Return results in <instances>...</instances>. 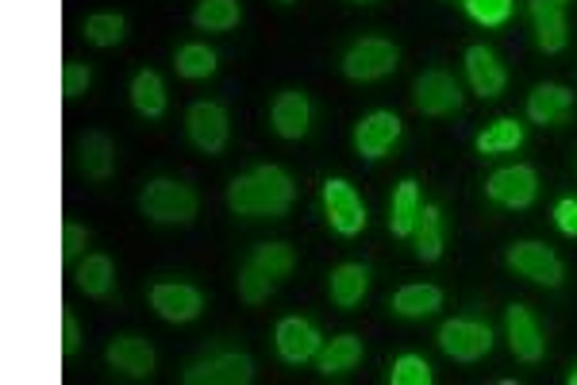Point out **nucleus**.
<instances>
[{
  "mask_svg": "<svg viewBox=\"0 0 577 385\" xmlns=\"http://www.w3.org/2000/svg\"><path fill=\"white\" fill-rule=\"evenodd\" d=\"M151 309L163 320H170V324H189V320L201 316L204 297H201V289L185 286V281H158V286L151 289Z\"/></svg>",
  "mask_w": 577,
  "mask_h": 385,
  "instance_id": "9b49d317",
  "label": "nucleus"
},
{
  "mask_svg": "<svg viewBox=\"0 0 577 385\" xmlns=\"http://www.w3.org/2000/svg\"><path fill=\"white\" fill-rule=\"evenodd\" d=\"M293 197L297 185L281 166H259L228 185V208L236 216H285Z\"/></svg>",
  "mask_w": 577,
  "mask_h": 385,
  "instance_id": "f257e3e1",
  "label": "nucleus"
},
{
  "mask_svg": "<svg viewBox=\"0 0 577 385\" xmlns=\"http://www.w3.org/2000/svg\"><path fill=\"white\" fill-rule=\"evenodd\" d=\"M416 254L423 263H440L443 254V216L440 205H423L420 208V220H416Z\"/></svg>",
  "mask_w": 577,
  "mask_h": 385,
  "instance_id": "a878e982",
  "label": "nucleus"
},
{
  "mask_svg": "<svg viewBox=\"0 0 577 385\" xmlns=\"http://www.w3.org/2000/svg\"><path fill=\"white\" fill-rule=\"evenodd\" d=\"M569 112H574V93H569L566 85L543 82L531 89V97H528V120L531 123L558 128V123L569 120Z\"/></svg>",
  "mask_w": 577,
  "mask_h": 385,
  "instance_id": "f3484780",
  "label": "nucleus"
},
{
  "mask_svg": "<svg viewBox=\"0 0 577 385\" xmlns=\"http://www.w3.org/2000/svg\"><path fill=\"white\" fill-rule=\"evenodd\" d=\"M251 263L259 266L266 278L281 281V278H289V274H293L297 254H293V246H289V243H262V246H254Z\"/></svg>",
  "mask_w": 577,
  "mask_h": 385,
  "instance_id": "c756f323",
  "label": "nucleus"
},
{
  "mask_svg": "<svg viewBox=\"0 0 577 385\" xmlns=\"http://www.w3.org/2000/svg\"><path fill=\"white\" fill-rule=\"evenodd\" d=\"M466 77H470L473 93L485 100L501 97L504 85H508V74H504L501 58L493 55L489 47H470L466 50Z\"/></svg>",
  "mask_w": 577,
  "mask_h": 385,
  "instance_id": "a211bd4d",
  "label": "nucleus"
},
{
  "mask_svg": "<svg viewBox=\"0 0 577 385\" xmlns=\"http://www.w3.org/2000/svg\"><path fill=\"white\" fill-rule=\"evenodd\" d=\"M85 243H89V231H85L77 220H65L62 224V258L65 263H77L82 251H85Z\"/></svg>",
  "mask_w": 577,
  "mask_h": 385,
  "instance_id": "e433bc0d",
  "label": "nucleus"
},
{
  "mask_svg": "<svg viewBox=\"0 0 577 385\" xmlns=\"http://www.w3.org/2000/svg\"><path fill=\"white\" fill-rule=\"evenodd\" d=\"M412 105L423 116H450L462 108V89L447 70H423L412 85Z\"/></svg>",
  "mask_w": 577,
  "mask_h": 385,
  "instance_id": "0eeeda50",
  "label": "nucleus"
},
{
  "mask_svg": "<svg viewBox=\"0 0 577 385\" xmlns=\"http://www.w3.org/2000/svg\"><path fill=\"white\" fill-rule=\"evenodd\" d=\"M332 301L339 304V309H354L362 297H366L370 289V270L362 263H342L332 270Z\"/></svg>",
  "mask_w": 577,
  "mask_h": 385,
  "instance_id": "412c9836",
  "label": "nucleus"
},
{
  "mask_svg": "<svg viewBox=\"0 0 577 385\" xmlns=\"http://www.w3.org/2000/svg\"><path fill=\"white\" fill-rule=\"evenodd\" d=\"M77 351H82V328H77L74 309H65L62 312V354L65 359H74Z\"/></svg>",
  "mask_w": 577,
  "mask_h": 385,
  "instance_id": "4c0bfd02",
  "label": "nucleus"
},
{
  "mask_svg": "<svg viewBox=\"0 0 577 385\" xmlns=\"http://www.w3.org/2000/svg\"><path fill=\"white\" fill-rule=\"evenodd\" d=\"M277 4H293V0H277Z\"/></svg>",
  "mask_w": 577,
  "mask_h": 385,
  "instance_id": "79ce46f5",
  "label": "nucleus"
},
{
  "mask_svg": "<svg viewBox=\"0 0 577 385\" xmlns=\"http://www.w3.org/2000/svg\"><path fill=\"white\" fill-rule=\"evenodd\" d=\"M566 382H569V385H577V370H569V377H566Z\"/></svg>",
  "mask_w": 577,
  "mask_h": 385,
  "instance_id": "ea45409f",
  "label": "nucleus"
},
{
  "mask_svg": "<svg viewBox=\"0 0 577 385\" xmlns=\"http://www.w3.org/2000/svg\"><path fill=\"white\" fill-rule=\"evenodd\" d=\"M397 140H400V120L393 112H370L366 120L354 128L358 155L370 158V163H374V158H382Z\"/></svg>",
  "mask_w": 577,
  "mask_h": 385,
  "instance_id": "dca6fc26",
  "label": "nucleus"
},
{
  "mask_svg": "<svg viewBox=\"0 0 577 385\" xmlns=\"http://www.w3.org/2000/svg\"><path fill=\"white\" fill-rule=\"evenodd\" d=\"M274 344H277V354H281L285 362L301 366V362L316 359L324 339H320L316 324H309V320H301V316H285L274 332Z\"/></svg>",
  "mask_w": 577,
  "mask_h": 385,
  "instance_id": "f8f14e48",
  "label": "nucleus"
},
{
  "mask_svg": "<svg viewBox=\"0 0 577 385\" xmlns=\"http://www.w3.org/2000/svg\"><path fill=\"white\" fill-rule=\"evenodd\" d=\"M77 158H82V170L85 178L93 181H108L116 170V147L112 140H108L105 132H89L82 140V147H77Z\"/></svg>",
  "mask_w": 577,
  "mask_h": 385,
  "instance_id": "4be33fe9",
  "label": "nucleus"
},
{
  "mask_svg": "<svg viewBox=\"0 0 577 385\" xmlns=\"http://www.w3.org/2000/svg\"><path fill=\"white\" fill-rule=\"evenodd\" d=\"M74 278L85 293L97 297V301H105V297H112V289H116V266H112L108 254H85V263L77 266Z\"/></svg>",
  "mask_w": 577,
  "mask_h": 385,
  "instance_id": "393cba45",
  "label": "nucleus"
},
{
  "mask_svg": "<svg viewBox=\"0 0 577 385\" xmlns=\"http://www.w3.org/2000/svg\"><path fill=\"white\" fill-rule=\"evenodd\" d=\"M173 67H178V74L189 77V82H201V77L216 74L220 58H216V50L212 47H204V43H185V47L173 55Z\"/></svg>",
  "mask_w": 577,
  "mask_h": 385,
  "instance_id": "cd10ccee",
  "label": "nucleus"
},
{
  "mask_svg": "<svg viewBox=\"0 0 577 385\" xmlns=\"http://www.w3.org/2000/svg\"><path fill=\"white\" fill-rule=\"evenodd\" d=\"M420 185H416L412 178L400 181L397 193H393L389 201V231L400 239H408L416 231V220H420Z\"/></svg>",
  "mask_w": 577,
  "mask_h": 385,
  "instance_id": "aec40b11",
  "label": "nucleus"
},
{
  "mask_svg": "<svg viewBox=\"0 0 577 385\" xmlns=\"http://www.w3.org/2000/svg\"><path fill=\"white\" fill-rule=\"evenodd\" d=\"M89 82H93V70L85 67V62H65V67H62V97L65 100L85 97Z\"/></svg>",
  "mask_w": 577,
  "mask_h": 385,
  "instance_id": "c9c22d12",
  "label": "nucleus"
},
{
  "mask_svg": "<svg viewBox=\"0 0 577 385\" xmlns=\"http://www.w3.org/2000/svg\"><path fill=\"white\" fill-rule=\"evenodd\" d=\"M440 304H443V289L440 286H423L420 281V286L397 289L393 301H389V309L405 320H420V316H431V312H440Z\"/></svg>",
  "mask_w": 577,
  "mask_h": 385,
  "instance_id": "5701e85b",
  "label": "nucleus"
},
{
  "mask_svg": "<svg viewBox=\"0 0 577 385\" xmlns=\"http://www.w3.org/2000/svg\"><path fill=\"white\" fill-rule=\"evenodd\" d=\"M397 62H400V50L389 39H374L370 35V39H358L342 55V74L350 82H382V77H389L397 70Z\"/></svg>",
  "mask_w": 577,
  "mask_h": 385,
  "instance_id": "7ed1b4c3",
  "label": "nucleus"
},
{
  "mask_svg": "<svg viewBox=\"0 0 577 385\" xmlns=\"http://www.w3.org/2000/svg\"><path fill=\"white\" fill-rule=\"evenodd\" d=\"M131 105H135L139 116H147V120H158L166 112V82L155 70H139L135 74V82H131Z\"/></svg>",
  "mask_w": 577,
  "mask_h": 385,
  "instance_id": "b1692460",
  "label": "nucleus"
},
{
  "mask_svg": "<svg viewBox=\"0 0 577 385\" xmlns=\"http://www.w3.org/2000/svg\"><path fill=\"white\" fill-rule=\"evenodd\" d=\"M466 12H470V20H478V24L501 27L504 20L513 16V0H466Z\"/></svg>",
  "mask_w": 577,
  "mask_h": 385,
  "instance_id": "f704fd0d",
  "label": "nucleus"
},
{
  "mask_svg": "<svg viewBox=\"0 0 577 385\" xmlns=\"http://www.w3.org/2000/svg\"><path fill=\"white\" fill-rule=\"evenodd\" d=\"M196 205H201V201H196L193 185L173 181V178L151 181V185L143 189V197H139V213L155 224H193Z\"/></svg>",
  "mask_w": 577,
  "mask_h": 385,
  "instance_id": "f03ea898",
  "label": "nucleus"
},
{
  "mask_svg": "<svg viewBox=\"0 0 577 385\" xmlns=\"http://www.w3.org/2000/svg\"><path fill=\"white\" fill-rule=\"evenodd\" d=\"M324 213H327V224L347 239L366 228V205L354 193V185H347L342 178L324 181Z\"/></svg>",
  "mask_w": 577,
  "mask_h": 385,
  "instance_id": "6e6552de",
  "label": "nucleus"
},
{
  "mask_svg": "<svg viewBox=\"0 0 577 385\" xmlns=\"http://www.w3.org/2000/svg\"><path fill=\"white\" fill-rule=\"evenodd\" d=\"M504 263L513 266L520 278L536 281V286H546V289H558L562 278H566V266H562V258L551 251L546 243H516L508 246V254H504Z\"/></svg>",
  "mask_w": 577,
  "mask_h": 385,
  "instance_id": "20e7f679",
  "label": "nucleus"
},
{
  "mask_svg": "<svg viewBox=\"0 0 577 385\" xmlns=\"http://www.w3.org/2000/svg\"><path fill=\"white\" fill-rule=\"evenodd\" d=\"M350 4H377V0H350Z\"/></svg>",
  "mask_w": 577,
  "mask_h": 385,
  "instance_id": "a19ab883",
  "label": "nucleus"
},
{
  "mask_svg": "<svg viewBox=\"0 0 577 385\" xmlns=\"http://www.w3.org/2000/svg\"><path fill=\"white\" fill-rule=\"evenodd\" d=\"M320 374H347V370H354L358 362H362V339L358 336H339L332 339L327 347H320Z\"/></svg>",
  "mask_w": 577,
  "mask_h": 385,
  "instance_id": "bb28decb",
  "label": "nucleus"
},
{
  "mask_svg": "<svg viewBox=\"0 0 577 385\" xmlns=\"http://www.w3.org/2000/svg\"><path fill=\"white\" fill-rule=\"evenodd\" d=\"M504 328H508V347L520 362H539L543 359V332H539L536 316H531L524 304H513V309L504 312Z\"/></svg>",
  "mask_w": 577,
  "mask_h": 385,
  "instance_id": "2eb2a0df",
  "label": "nucleus"
},
{
  "mask_svg": "<svg viewBox=\"0 0 577 385\" xmlns=\"http://www.w3.org/2000/svg\"><path fill=\"white\" fill-rule=\"evenodd\" d=\"M554 224H558L562 236H574L577 239V197H566L554 205Z\"/></svg>",
  "mask_w": 577,
  "mask_h": 385,
  "instance_id": "58836bf2",
  "label": "nucleus"
},
{
  "mask_svg": "<svg viewBox=\"0 0 577 385\" xmlns=\"http://www.w3.org/2000/svg\"><path fill=\"white\" fill-rule=\"evenodd\" d=\"M85 39L100 50L116 47V43L128 39V20L116 16V12H93V16L85 20Z\"/></svg>",
  "mask_w": 577,
  "mask_h": 385,
  "instance_id": "7c9ffc66",
  "label": "nucleus"
},
{
  "mask_svg": "<svg viewBox=\"0 0 577 385\" xmlns=\"http://www.w3.org/2000/svg\"><path fill=\"white\" fill-rule=\"evenodd\" d=\"M440 347L455 362H478L493 351V328L481 320H447L440 328Z\"/></svg>",
  "mask_w": 577,
  "mask_h": 385,
  "instance_id": "39448f33",
  "label": "nucleus"
},
{
  "mask_svg": "<svg viewBox=\"0 0 577 385\" xmlns=\"http://www.w3.org/2000/svg\"><path fill=\"white\" fill-rule=\"evenodd\" d=\"M531 24H536V43L546 55H558L569 43V27H566V0H531L528 4Z\"/></svg>",
  "mask_w": 577,
  "mask_h": 385,
  "instance_id": "4468645a",
  "label": "nucleus"
},
{
  "mask_svg": "<svg viewBox=\"0 0 577 385\" xmlns=\"http://www.w3.org/2000/svg\"><path fill=\"white\" fill-rule=\"evenodd\" d=\"M185 128H189L193 147L204 151V155H220V151L228 147L231 123H228L224 105H216V100H196L185 116Z\"/></svg>",
  "mask_w": 577,
  "mask_h": 385,
  "instance_id": "423d86ee",
  "label": "nucleus"
},
{
  "mask_svg": "<svg viewBox=\"0 0 577 385\" xmlns=\"http://www.w3.org/2000/svg\"><path fill=\"white\" fill-rule=\"evenodd\" d=\"M254 382V359L243 351L216 354L185 370V385H251Z\"/></svg>",
  "mask_w": 577,
  "mask_h": 385,
  "instance_id": "1a4fd4ad",
  "label": "nucleus"
},
{
  "mask_svg": "<svg viewBox=\"0 0 577 385\" xmlns=\"http://www.w3.org/2000/svg\"><path fill=\"white\" fill-rule=\"evenodd\" d=\"M239 297H243L247 304H262L269 297V289H274V278H266V274L259 270L254 263H247L243 270H239Z\"/></svg>",
  "mask_w": 577,
  "mask_h": 385,
  "instance_id": "72a5a7b5",
  "label": "nucleus"
},
{
  "mask_svg": "<svg viewBox=\"0 0 577 385\" xmlns=\"http://www.w3.org/2000/svg\"><path fill=\"white\" fill-rule=\"evenodd\" d=\"M393 385H431V366L420 359V354H400L389 370Z\"/></svg>",
  "mask_w": 577,
  "mask_h": 385,
  "instance_id": "473e14b6",
  "label": "nucleus"
},
{
  "mask_svg": "<svg viewBox=\"0 0 577 385\" xmlns=\"http://www.w3.org/2000/svg\"><path fill=\"white\" fill-rule=\"evenodd\" d=\"M105 354H108V366L120 370L123 377H135V382L151 377V374H155V366H158L155 347H151L143 336H120V339H112Z\"/></svg>",
  "mask_w": 577,
  "mask_h": 385,
  "instance_id": "ddd939ff",
  "label": "nucleus"
},
{
  "mask_svg": "<svg viewBox=\"0 0 577 385\" xmlns=\"http://www.w3.org/2000/svg\"><path fill=\"white\" fill-rule=\"evenodd\" d=\"M269 123H274V132L281 135V140H301V135L309 132V123H312L309 97L297 93V89L281 93V97L274 100V108H269Z\"/></svg>",
  "mask_w": 577,
  "mask_h": 385,
  "instance_id": "6ab92c4d",
  "label": "nucleus"
},
{
  "mask_svg": "<svg viewBox=\"0 0 577 385\" xmlns=\"http://www.w3.org/2000/svg\"><path fill=\"white\" fill-rule=\"evenodd\" d=\"M485 193L501 208H528L539 193V178L531 166H504V170H496L489 178Z\"/></svg>",
  "mask_w": 577,
  "mask_h": 385,
  "instance_id": "9d476101",
  "label": "nucleus"
},
{
  "mask_svg": "<svg viewBox=\"0 0 577 385\" xmlns=\"http://www.w3.org/2000/svg\"><path fill=\"white\" fill-rule=\"evenodd\" d=\"M524 143V128L516 120H496L493 128L478 135L481 155H504V151H516Z\"/></svg>",
  "mask_w": 577,
  "mask_h": 385,
  "instance_id": "2f4dec72",
  "label": "nucleus"
},
{
  "mask_svg": "<svg viewBox=\"0 0 577 385\" xmlns=\"http://www.w3.org/2000/svg\"><path fill=\"white\" fill-rule=\"evenodd\" d=\"M243 9H239V0H201L193 12V24L201 32H231L239 24Z\"/></svg>",
  "mask_w": 577,
  "mask_h": 385,
  "instance_id": "c85d7f7f",
  "label": "nucleus"
}]
</instances>
